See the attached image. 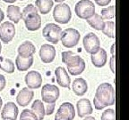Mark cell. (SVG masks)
Returning a JSON list of instances; mask_svg holds the SVG:
<instances>
[{
	"instance_id": "6da1fadb",
	"label": "cell",
	"mask_w": 129,
	"mask_h": 120,
	"mask_svg": "<svg viewBox=\"0 0 129 120\" xmlns=\"http://www.w3.org/2000/svg\"><path fill=\"white\" fill-rule=\"evenodd\" d=\"M116 102L115 89L109 83H102L97 88L93 100L96 110H101L107 106H112Z\"/></svg>"
},
{
	"instance_id": "7a4b0ae2",
	"label": "cell",
	"mask_w": 129,
	"mask_h": 120,
	"mask_svg": "<svg viewBox=\"0 0 129 120\" xmlns=\"http://www.w3.org/2000/svg\"><path fill=\"white\" fill-rule=\"evenodd\" d=\"M22 19L24 20L27 30L30 31L38 30L41 27V17L38 14L36 6L30 4L24 8L22 12Z\"/></svg>"
},
{
	"instance_id": "3957f363",
	"label": "cell",
	"mask_w": 129,
	"mask_h": 120,
	"mask_svg": "<svg viewBox=\"0 0 129 120\" xmlns=\"http://www.w3.org/2000/svg\"><path fill=\"white\" fill-rule=\"evenodd\" d=\"M75 11L79 18L87 20L95 14V6L91 0H80L75 4Z\"/></svg>"
},
{
	"instance_id": "277c9868",
	"label": "cell",
	"mask_w": 129,
	"mask_h": 120,
	"mask_svg": "<svg viewBox=\"0 0 129 120\" xmlns=\"http://www.w3.org/2000/svg\"><path fill=\"white\" fill-rule=\"evenodd\" d=\"M81 35L79 31L75 28H66L62 30L60 35V40L62 44L67 48H72L79 43Z\"/></svg>"
},
{
	"instance_id": "5b68a950",
	"label": "cell",
	"mask_w": 129,
	"mask_h": 120,
	"mask_svg": "<svg viewBox=\"0 0 129 120\" xmlns=\"http://www.w3.org/2000/svg\"><path fill=\"white\" fill-rule=\"evenodd\" d=\"M53 17L56 22L60 24H67L72 18V12L70 6L67 4H58L54 8Z\"/></svg>"
},
{
	"instance_id": "8992f818",
	"label": "cell",
	"mask_w": 129,
	"mask_h": 120,
	"mask_svg": "<svg viewBox=\"0 0 129 120\" xmlns=\"http://www.w3.org/2000/svg\"><path fill=\"white\" fill-rule=\"evenodd\" d=\"M62 28L55 23H48L42 30V35L45 39L51 44H57L60 40V35Z\"/></svg>"
},
{
	"instance_id": "52a82bcc",
	"label": "cell",
	"mask_w": 129,
	"mask_h": 120,
	"mask_svg": "<svg viewBox=\"0 0 129 120\" xmlns=\"http://www.w3.org/2000/svg\"><path fill=\"white\" fill-rule=\"evenodd\" d=\"M41 97L44 102L48 104L56 103L59 97V89L55 84H46L41 89Z\"/></svg>"
},
{
	"instance_id": "ba28073f",
	"label": "cell",
	"mask_w": 129,
	"mask_h": 120,
	"mask_svg": "<svg viewBox=\"0 0 129 120\" xmlns=\"http://www.w3.org/2000/svg\"><path fill=\"white\" fill-rule=\"evenodd\" d=\"M75 116V107L70 102H64L60 105L55 116V120H74Z\"/></svg>"
},
{
	"instance_id": "9c48e42d",
	"label": "cell",
	"mask_w": 129,
	"mask_h": 120,
	"mask_svg": "<svg viewBox=\"0 0 129 120\" xmlns=\"http://www.w3.org/2000/svg\"><path fill=\"white\" fill-rule=\"evenodd\" d=\"M84 49L88 54H96L101 48V41L99 38L94 33H89L83 38V41Z\"/></svg>"
},
{
	"instance_id": "30bf717a",
	"label": "cell",
	"mask_w": 129,
	"mask_h": 120,
	"mask_svg": "<svg viewBox=\"0 0 129 120\" xmlns=\"http://www.w3.org/2000/svg\"><path fill=\"white\" fill-rule=\"evenodd\" d=\"M15 36V27L11 22H5L0 25V40L8 44Z\"/></svg>"
},
{
	"instance_id": "8fae6325",
	"label": "cell",
	"mask_w": 129,
	"mask_h": 120,
	"mask_svg": "<svg viewBox=\"0 0 129 120\" xmlns=\"http://www.w3.org/2000/svg\"><path fill=\"white\" fill-rule=\"evenodd\" d=\"M25 83L29 89H38L42 84V76L36 70L29 71L25 76Z\"/></svg>"
},
{
	"instance_id": "7c38bea8",
	"label": "cell",
	"mask_w": 129,
	"mask_h": 120,
	"mask_svg": "<svg viewBox=\"0 0 129 120\" xmlns=\"http://www.w3.org/2000/svg\"><path fill=\"white\" fill-rule=\"evenodd\" d=\"M18 107L12 102H9L4 106L1 112V118L3 120H16L18 116Z\"/></svg>"
},
{
	"instance_id": "4fadbf2b",
	"label": "cell",
	"mask_w": 129,
	"mask_h": 120,
	"mask_svg": "<svg viewBox=\"0 0 129 120\" xmlns=\"http://www.w3.org/2000/svg\"><path fill=\"white\" fill-rule=\"evenodd\" d=\"M40 56L43 63H50L54 60L56 57V49L54 46L48 44H43L40 47Z\"/></svg>"
},
{
	"instance_id": "5bb4252c",
	"label": "cell",
	"mask_w": 129,
	"mask_h": 120,
	"mask_svg": "<svg viewBox=\"0 0 129 120\" xmlns=\"http://www.w3.org/2000/svg\"><path fill=\"white\" fill-rule=\"evenodd\" d=\"M33 96H34L33 91L29 89L28 87H24L18 92V94L16 96V102L20 106L26 107L31 102Z\"/></svg>"
},
{
	"instance_id": "9a60e30c",
	"label": "cell",
	"mask_w": 129,
	"mask_h": 120,
	"mask_svg": "<svg viewBox=\"0 0 129 120\" xmlns=\"http://www.w3.org/2000/svg\"><path fill=\"white\" fill-rule=\"evenodd\" d=\"M77 114L79 118H84V116L91 115L93 112V108L91 106V102L88 99H81L76 103Z\"/></svg>"
},
{
	"instance_id": "2e32d148",
	"label": "cell",
	"mask_w": 129,
	"mask_h": 120,
	"mask_svg": "<svg viewBox=\"0 0 129 120\" xmlns=\"http://www.w3.org/2000/svg\"><path fill=\"white\" fill-rule=\"evenodd\" d=\"M56 79L57 84H59L62 87L69 88L71 84V79L69 78V75L67 74V71L63 67H57L55 70Z\"/></svg>"
},
{
	"instance_id": "e0dca14e",
	"label": "cell",
	"mask_w": 129,
	"mask_h": 120,
	"mask_svg": "<svg viewBox=\"0 0 129 120\" xmlns=\"http://www.w3.org/2000/svg\"><path fill=\"white\" fill-rule=\"evenodd\" d=\"M83 59L71 51H66L62 52V62L67 65V68H73L81 63Z\"/></svg>"
},
{
	"instance_id": "ac0fdd59",
	"label": "cell",
	"mask_w": 129,
	"mask_h": 120,
	"mask_svg": "<svg viewBox=\"0 0 129 120\" xmlns=\"http://www.w3.org/2000/svg\"><path fill=\"white\" fill-rule=\"evenodd\" d=\"M91 60L96 68H102L108 62V54L103 48H100L99 51L94 54H91Z\"/></svg>"
},
{
	"instance_id": "d6986e66",
	"label": "cell",
	"mask_w": 129,
	"mask_h": 120,
	"mask_svg": "<svg viewBox=\"0 0 129 120\" xmlns=\"http://www.w3.org/2000/svg\"><path fill=\"white\" fill-rule=\"evenodd\" d=\"M35 52H36V47L30 41H25L18 47L19 56H21L22 58L31 57Z\"/></svg>"
},
{
	"instance_id": "ffe728a7",
	"label": "cell",
	"mask_w": 129,
	"mask_h": 120,
	"mask_svg": "<svg viewBox=\"0 0 129 120\" xmlns=\"http://www.w3.org/2000/svg\"><path fill=\"white\" fill-rule=\"evenodd\" d=\"M73 92H75L76 95L83 96L86 94L88 90V84H87L86 80L82 78H75L72 84Z\"/></svg>"
},
{
	"instance_id": "44dd1931",
	"label": "cell",
	"mask_w": 129,
	"mask_h": 120,
	"mask_svg": "<svg viewBox=\"0 0 129 120\" xmlns=\"http://www.w3.org/2000/svg\"><path fill=\"white\" fill-rule=\"evenodd\" d=\"M33 60H33V56L29 57V58H22V57L18 55L15 59L16 68L20 71H26L32 66Z\"/></svg>"
},
{
	"instance_id": "7402d4cb",
	"label": "cell",
	"mask_w": 129,
	"mask_h": 120,
	"mask_svg": "<svg viewBox=\"0 0 129 120\" xmlns=\"http://www.w3.org/2000/svg\"><path fill=\"white\" fill-rule=\"evenodd\" d=\"M7 17L11 22L18 23L22 19V12L19 6H9L7 7Z\"/></svg>"
},
{
	"instance_id": "603a6c76",
	"label": "cell",
	"mask_w": 129,
	"mask_h": 120,
	"mask_svg": "<svg viewBox=\"0 0 129 120\" xmlns=\"http://www.w3.org/2000/svg\"><path fill=\"white\" fill-rule=\"evenodd\" d=\"M86 20L89 25L96 30H102L105 24L104 20L102 19V17L98 14H94L91 18L87 19Z\"/></svg>"
},
{
	"instance_id": "cb8c5ba5",
	"label": "cell",
	"mask_w": 129,
	"mask_h": 120,
	"mask_svg": "<svg viewBox=\"0 0 129 120\" xmlns=\"http://www.w3.org/2000/svg\"><path fill=\"white\" fill-rule=\"evenodd\" d=\"M31 110L37 116L38 120H43L45 116V107L43 102L40 100H36L31 105Z\"/></svg>"
},
{
	"instance_id": "d4e9b609",
	"label": "cell",
	"mask_w": 129,
	"mask_h": 120,
	"mask_svg": "<svg viewBox=\"0 0 129 120\" xmlns=\"http://www.w3.org/2000/svg\"><path fill=\"white\" fill-rule=\"evenodd\" d=\"M35 4H36V7L40 10V14H47L50 12V10L54 6V2L53 0H36Z\"/></svg>"
},
{
	"instance_id": "484cf974",
	"label": "cell",
	"mask_w": 129,
	"mask_h": 120,
	"mask_svg": "<svg viewBox=\"0 0 129 120\" xmlns=\"http://www.w3.org/2000/svg\"><path fill=\"white\" fill-rule=\"evenodd\" d=\"M0 70L6 73L12 74L14 72V63L9 59L0 56Z\"/></svg>"
},
{
	"instance_id": "4316f807",
	"label": "cell",
	"mask_w": 129,
	"mask_h": 120,
	"mask_svg": "<svg viewBox=\"0 0 129 120\" xmlns=\"http://www.w3.org/2000/svg\"><path fill=\"white\" fill-rule=\"evenodd\" d=\"M115 22H112V20H109V22H105L104 27H103L102 30L103 34L106 35L107 36L110 38H115L116 35H115Z\"/></svg>"
},
{
	"instance_id": "83f0119b",
	"label": "cell",
	"mask_w": 129,
	"mask_h": 120,
	"mask_svg": "<svg viewBox=\"0 0 129 120\" xmlns=\"http://www.w3.org/2000/svg\"><path fill=\"white\" fill-rule=\"evenodd\" d=\"M101 17L103 20H111L115 17V6H110L101 10Z\"/></svg>"
},
{
	"instance_id": "f1b7e54d",
	"label": "cell",
	"mask_w": 129,
	"mask_h": 120,
	"mask_svg": "<svg viewBox=\"0 0 129 120\" xmlns=\"http://www.w3.org/2000/svg\"><path fill=\"white\" fill-rule=\"evenodd\" d=\"M84 70H85V62L83 60V59L81 62V63L79 65H77V66L73 67V68H67V70H68V72L72 76H78V75L82 74L84 71Z\"/></svg>"
},
{
	"instance_id": "f546056e",
	"label": "cell",
	"mask_w": 129,
	"mask_h": 120,
	"mask_svg": "<svg viewBox=\"0 0 129 120\" xmlns=\"http://www.w3.org/2000/svg\"><path fill=\"white\" fill-rule=\"evenodd\" d=\"M101 120H116L115 110L112 108L106 110L101 115Z\"/></svg>"
},
{
	"instance_id": "4dcf8cb0",
	"label": "cell",
	"mask_w": 129,
	"mask_h": 120,
	"mask_svg": "<svg viewBox=\"0 0 129 120\" xmlns=\"http://www.w3.org/2000/svg\"><path fill=\"white\" fill-rule=\"evenodd\" d=\"M20 118H28L30 120H38L36 115L33 113L30 110H24L21 113Z\"/></svg>"
},
{
	"instance_id": "1f68e13d",
	"label": "cell",
	"mask_w": 129,
	"mask_h": 120,
	"mask_svg": "<svg viewBox=\"0 0 129 120\" xmlns=\"http://www.w3.org/2000/svg\"><path fill=\"white\" fill-rule=\"evenodd\" d=\"M115 48L116 46L115 44H113L111 46V58H110V63H109V67L110 70L112 71V73L115 74L116 70H115Z\"/></svg>"
},
{
	"instance_id": "d6a6232c",
	"label": "cell",
	"mask_w": 129,
	"mask_h": 120,
	"mask_svg": "<svg viewBox=\"0 0 129 120\" xmlns=\"http://www.w3.org/2000/svg\"><path fill=\"white\" fill-rule=\"evenodd\" d=\"M55 103H50V104H48V106H47V108L45 110V114L46 115H51L54 112L55 110Z\"/></svg>"
},
{
	"instance_id": "836d02e7",
	"label": "cell",
	"mask_w": 129,
	"mask_h": 120,
	"mask_svg": "<svg viewBox=\"0 0 129 120\" xmlns=\"http://www.w3.org/2000/svg\"><path fill=\"white\" fill-rule=\"evenodd\" d=\"M6 78H5L4 75L0 74V91L4 90V88L6 87Z\"/></svg>"
},
{
	"instance_id": "e575fe53",
	"label": "cell",
	"mask_w": 129,
	"mask_h": 120,
	"mask_svg": "<svg viewBox=\"0 0 129 120\" xmlns=\"http://www.w3.org/2000/svg\"><path fill=\"white\" fill-rule=\"evenodd\" d=\"M94 1L100 6H106L111 2V0H94Z\"/></svg>"
},
{
	"instance_id": "d590c367",
	"label": "cell",
	"mask_w": 129,
	"mask_h": 120,
	"mask_svg": "<svg viewBox=\"0 0 129 120\" xmlns=\"http://www.w3.org/2000/svg\"><path fill=\"white\" fill-rule=\"evenodd\" d=\"M5 18V14H4V12L2 11V9H0V22H2Z\"/></svg>"
},
{
	"instance_id": "8d00e7d4",
	"label": "cell",
	"mask_w": 129,
	"mask_h": 120,
	"mask_svg": "<svg viewBox=\"0 0 129 120\" xmlns=\"http://www.w3.org/2000/svg\"><path fill=\"white\" fill-rule=\"evenodd\" d=\"M83 120H96V119H95V118H93V116H85V118H83Z\"/></svg>"
},
{
	"instance_id": "74e56055",
	"label": "cell",
	"mask_w": 129,
	"mask_h": 120,
	"mask_svg": "<svg viewBox=\"0 0 129 120\" xmlns=\"http://www.w3.org/2000/svg\"><path fill=\"white\" fill-rule=\"evenodd\" d=\"M3 1L6 3H14L16 0H3Z\"/></svg>"
},
{
	"instance_id": "f35d334b",
	"label": "cell",
	"mask_w": 129,
	"mask_h": 120,
	"mask_svg": "<svg viewBox=\"0 0 129 120\" xmlns=\"http://www.w3.org/2000/svg\"><path fill=\"white\" fill-rule=\"evenodd\" d=\"M2 105H3V100H2V99H1V97H0V110L2 108Z\"/></svg>"
},
{
	"instance_id": "ab89813d",
	"label": "cell",
	"mask_w": 129,
	"mask_h": 120,
	"mask_svg": "<svg viewBox=\"0 0 129 120\" xmlns=\"http://www.w3.org/2000/svg\"><path fill=\"white\" fill-rule=\"evenodd\" d=\"M56 3H62V2H64V0H55Z\"/></svg>"
},
{
	"instance_id": "60d3db41",
	"label": "cell",
	"mask_w": 129,
	"mask_h": 120,
	"mask_svg": "<svg viewBox=\"0 0 129 120\" xmlns=\"http://www.w3.org/2000/svg\"><path fill=\"white\" fill-rule=\"evenodd\" d=\"M1 51H2V46H1V42H0V54H1Z\"/></svg>"
},
{
	"instance_id": "b9f144b4",
	"label": "cell",
	"mask_w": 129,
	"mask_h": 120,
	"mask_svg": "<svg viewBox=\"0 0 129 120\" xmlns=\"http://www.w3.org/2000/svg\"><path fill=\"white\" fill-rule=\"evenodd\" d=\"M20 120H30L28 118H20Z\"/></svg>"
}]
</instances>
